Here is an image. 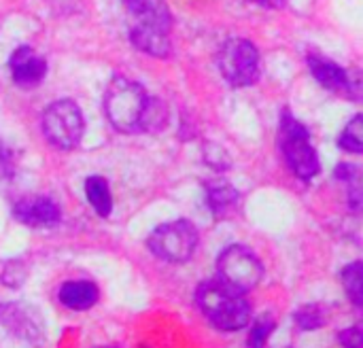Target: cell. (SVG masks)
<instances>
[{"instance_id": "2", "label": "cell", "mask_w": 363, "mask_h": 348, "mask_svg": "<svg viewBox=\"0 0 363 348\" xmlns=\"http://www.w3.org/2000/svg\"><path fill=\"white\" fill-rule=\"evenodd\" d=\"M147 102H149V94L140 83L117 74L106 87L104 113H106L108 123L117 132L134 134V132H140Z\"/></svg>"}, {"instance_id": "17", "label": "cell", "mask_w": 363, "mask_h": 348, "mask_svg": "<svg viewBox=\"0 0 363 348\" xmlns=\"http://www.w3.org/2000/svg\"><path fill=\"white\" fill-rule=\"evenodd\" d=\"M338 145L342 151L347 153H353V155H359L363 151V117L362 115H355L347 128L342 130L340 138H338Z\"/></svg>"}, {"instance_id": "15", "label": "cell", "mask_w": 363, "mask_h": 348, "mask_svg": "<svg viewBox=\"0 0 363 348\" xmlns=\"http://www.w3.org/2000/svg\"><path fill=\"white\" fill-rule=\"evenodd\" d=\"M342 285L349 296V300L362 308L363 304V268L362 262H353L342 270Z\"/></svg>"}, {"instance_id": "11", "label": "cell", "mask_w": 363, "mask_h": 348, "mask_svg": "<svg viewBox=\"0 0 363 348\" xmlns=\"http://www.w3.org/2000/svg\"><path fill=\"white\" fill-rule=\"evenodd\" d=\"M57 300L68 310H89L100 300V289L91 281H66L57 291Z\"/></svg>"}, {"instance_id": "20", "label": "cell", "mask_w": 363, "mask_h": 348, "mask_svg": "<svg viewBox=\"0 0 363 348\" xmlns=\"http://www.w3.org/2000/svg\"><path fill=\"white\" fill-rule=\"evenodd\" d=\"M236 202V191L228 185H219V187H211L208 189V204L221 213V211H228L232 204Z\"/></svg>"}, {"instance_id": "24", "label": "cell", "mask_w": 363, "mask_h": 348, "mask_svg": "<svg viewBox=\"0 0 363 348\" xmlns=\"http://www.w3.org/2000/svg\"><path fill=\"white\" fill-rule=\"evenodd\" d=\"M98 348H119L117 344H104V347H98Z\"/></svg>"}, {"instance_id": "13", "label": "cell", "mask_w": 363, "mask_h": 348, "mask_svg": "<svg viewBox=\"0 0 363 348\" xmlns=\"http://www.w3.org/2000/svg\"><path fill=\"white\" fill-rule=\"evenodd\" d=\"M130 40L132 45L153 57H168L172 51L170 32L157 30V28H145V26H132L130 28Z\"/></svg>"}, {"instance_id": "12", "label": "cell", "mask_w": 363, "mask_h": 348, "mask_svg": "<svg viewBox=\"0 0 363 348\" xmlns=\"http://www.w3.org/2000/svg\"><path fill=\"white\" fill-rule=\"evenodd\" d=\"M0 325L23 338V340H34L40 334V325L34 321V317L19 304H0Z\"/></svg>"}, {"instance_id": "4", "label": "cell", "mask_w": 363, "mask_h": 348, "mask_svg": "<svg viewBox=\"0 0 363 348\" xmlns=\"http://www.w3.org/2000/svg\"><path fill=\"white\" fill-rule=\"evenodd\" d=\"M40 125H43L45 138L62 151L77 149L85 132L83 113L79 104L68 98L51 102L43 113Z\"/></svg>"}, {"instance_id": "5", "label": "cell", "mask_w": 363, "mask_h": 348, "mask_svg": "<svg viewBox=\"0 0 363 348\" xmlns=\"http://www.w3.org/2000/svg\"><path fill=\"white\" fill-rule=\"evenodd\" d=\"M198 242H200V236H198L196 225L185 219L164 223L155 228L151 236L147 238L149 251L157 259H164L168 264H187L194 257Z\"/></svg>"}, {"instance_id": "18", "label": "cell", "mask_w": 363, "mask_h": 348, "mask_svg": "<svg viewBox=\"0 0 363 348\" xmlns=\"http://www.w3.org/2000/svg\"><path fill=\"white\" fill-rule=\"evenodd\" d=\"M294 321H296V325H298L302 332H315V330H321V327L325 325L323 310H321L317 304L302 306V308L294 315Z\"/></svg>"}, {"instance_id": "14", "label": "cell", "mask_w": 363, "mask_h": 348, "mask_svg": "<svg viewBox=\"0 0 363 348\" xmlns=\"http://www.w3.org/2000/svg\"><path fill=\"white\" fill-rule=\"evenodd\" d=\"M85 198L98 217H108L113 213V196L106 179L94 174L85 181Z\"/></svg>"}, {"instance_id": "16", "label": "cell", "mask_w": 363, "mask_h": 348, "mask_svg": "<svg viewBox=\"0 0 363 348\" xmlns=\"http://www.w3.org/2000/svg\"><path fill=\"white\" fill-rule=\"evenodd\" d=\"M168 123V108L160 98L149 96L145 115H143V123H140V132H160L164 125Z\"/></svg>"}, {"instance_id": "3", "label": "cell", "mask_w": 363, "mask_h": 348, "mask_svg": "<svg viewBox=\"0 0 363 348\" xmlns=\"http://www.w3.org/2000/svg\"><path fill=\"white\" fill-rule=\"evenodd\" d=\"M279 147H281V153H283L289 170L298 179L313 181L321 172L319 153H317V149L311 142V132L289 111H285L283 119H281Z\"/></svg>"}, {"instance_id": "6", "label": "cell", "mask_w": 363, "mask_h": 348, "mask_svg": "<svg viewBox=\"0 0 363 348\" xmlns=\"http://www.w3.org/2000/svg\"><path fill=\"white\" fill-rule=\"evenodd\" d=\"M221 77L232 87H249L262 74V57L249 38H230L221 45L217 55Z\"/></svg>"}, {"instance_id": "10", "label": "cell", "mask_w": 363, "mask_h": 348, "mask_svg": "<svg viewBox=\"0 0 363 348\" xmlns=\"http://www.w3.org/2000/svg\"><path fill=\"white\" fill-rule=\"evenodd\" d=\"M11 79L21 89H32L43 83L47 77V60L38 55L30 45L17 47L9 57Z\"/></svg>"}, {"instance_id": "23", "label": "cell", "mask_w": 363, "mask_h": 348, "mask_svg": "<svg viewBox=\"0 0 363 348\" xmlns=\"http://www.w3.org/2000/svg\"><path fill=\"white\" fill-rule=\"evenodd\" d=\"M253 2H257L266 9H283L287 0H253Z\"/></svg>"}, {"instance_id": "9", "label": "cell", "mask_w": 363, "mask_h": 348, "mask_svg": "<svg viewBox=\"0 0 363 348\" xmlns=\"http://www.w3.org/2000/svg\"><path fill=\"white\" fill-rule=\"evenodd\" d=\"M13 217L32 230H51L60 223L62 211L47 196H26L13 206Z\"/></svg>"}, {"instance_id": "19", "label": "cell", "mask_w": 363, "mask_h": 348, "mask_svg": "<svg viewBox=\"0 0 363 348\" xmlns=\"http://www.w3.org/2000/svg\"><path fill=\"white\" fill-rule=\"evenodd\" d=\"M272 330H274L272 317H270V315L262 317V319L253 325V330H251V334H249V348H266V342H268Z\"/></svg>"}, {"instance_id": "8", "label": "cell", "mask_w": 363, "mask_h": 348, "mask_svg": "<svg viewBox=\"0 0 363 348\" xmlns=\"http://www.w3.org/2000/svg\"><path fill=\"white\" fill-rule=\"evenodd\" d=\"M306 62H308V70L319 81V85H323L325 89L338 96L359 100V79L357 77L353 79L347 68H342L334 60H328L319 53H308Z\"/></svg>"}, {"instance_id": "21", "label": "cell", "mask_w": 363, "mask_h": 348, "mask_svg": "<svg viewBox=\"0 0 363 348\" xmlns=\"http://www.w3.org/2000/svg\"><path fill=\"white\" fill-rule=\"evenodd\" d=\"M340 347L342 348H363V336H362V327L359 325H353L349 330H345L340 336Z\"/></svg>"}, {"instance_id": "1", "label": "cell", "mask_w": 363, "mask_h": 348, "mask_svg": "<svg viewBox=\"0 0 363 348\" xmlns=\"http://www.w3.org/2000/svg\"><path fill=\"white\" fill-rule=\"evenodd\" d=\"M196 304L219 332H240L251 321V304L245 293L234 291L217 279L198 287Z\"/></svg>"}, {"instance_id": "7", "label": "cell", "mask_w": 363, "mask_h": 348, "mask_svg": "<svg viewBox=\"0 0 363 348\" xmlns=\"http://www.w3.org/2000/svg\"><path fill=\"white\" fill-rule=\"evenodd\" d=\"M217 281L234 291L247 293L262 283L264 266L251 249L245 245H232L217 259Z\"/></svg>"}, {"instance_id": "22", "label": "cell", "mask_w": 363, "mask_h": 348, "mask_svg": "<svg viewBox=\"0 0 363 348\" xmlns=\"http://www.w3.org/2000/svg\"><path fill=\"white\" fill-rule=\"evenodd\" d=\"M355 174H357V168H355L353 164H340V166L336 168V176H338L340 181H351Z\"/></svg>"}]
</instances>
